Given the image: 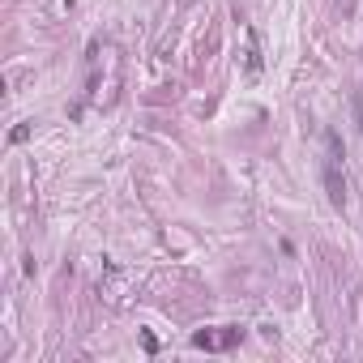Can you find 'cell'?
<instances>
[{
  "label": "cell",
  "instance_id": "obj_3",
  "mask_svg": "<svg viewBox=\"0 0 363 363\" xmlns=\"http://www.w3.org/2000/svg\"><path fill=\"white\" fill-rule=\"evenodd\" d=\"M261 65H265V60H261V39H257V30L248 26V30H244V73H248V77H261Z\"/></svg>",
  "mask_w": 363,
  "mask_h": 363
},
{
  "label": "cell",
  "instance_id": "obj_2",
  "mask_svg": "<svg viewBox=\"0 0 363 363\" xmlns=\"http://www.w3.org/2000/svg\"><path fill=\"white\" fill-rule=\"evenodd\" d=\"M244 342V329L240 325H223V329H201V333H193V346L197 350H231V346H240Z\"/></svg>",
  "mask_w": 363,
  "mask_h": 363
},
{
  "label": "cell",
  "instance_id": "obj_5",
  "mask_svg": "<svg viewBox=\"0 0 363 363\" xmlns=\"http://www.w3.org/2000/svg\"><path fill=\"white\" fill-rule=\"evenodd\" d=\"M337 13H342V18H350V13H354V0H337Z\"/></svg>",
  "mask_w": 363,
  "mask_h": 363
},
{
  "label": "cell",
  "instance_id": "obj_6",
  "mask_svg": "<svg viewBox=\"0 0 363 363\" xmlns=\"http://www.w3.org/2000/svg\"><path fill=\"white\" fill-rule=\"evenodd\" d=\"M354 111H359V133H363V86H359V103H354Z\"/></svg>",
  "mask_w": 363,
  "mask_h": 363
},
{
  "label": "cell",
  "instance_id": "obj_1",
  "mask_svg": "<svg viewBox=\"0 0 363 363\" xmlns=\"http://www.w3.org/2000/svg\"><path fill=\"white\" fill-rule=\"evenodd\" d=\"M320 175H325L329 206L342 210L346 206V171H342V141H337V133H325V167H320Z\"/></svg>",
  "mask_w": 363,
  "mask_h": 363
},
{
  "label": "cell",
  "instance_id": "obj_4",
  "mask_svg": "<svg viewBox=\"0 0 363 363\" xmlns=\"http://www.w3.org/2000/svg\"><path fill=\"white\" fill-rule=\"evenodd\" d=\"M30 133H35L30 124H18V128L9 133V145H22V141H30Z\"/></svg>",
  "mask_w": 363,
  "mask_h": 363
}]
</instances>
